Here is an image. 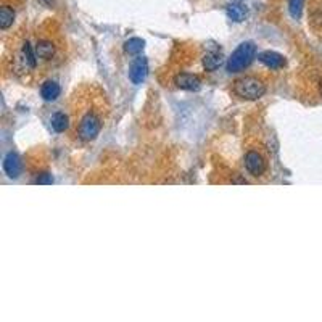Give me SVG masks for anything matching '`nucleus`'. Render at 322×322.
Masks as SVG:
<instances>
[{
  "instance_id": "9",
  "label": "nucleus",
  "mask_w": 322,
  "mask_h": 322,
  "mask_svg": "<svg viewBox=\"0 0 322 322\" xmlns=\"http://www.w3.org/2000/svg\"><path fill=\"white\" fill-rule=\"evenodd\" d=\"M174 84L182 89V91H188V92H197L202 87V81L200 77L190 73H179L174 77Z\"/></svg>"
},
{
  "instance_id": "12",
  "label": "nucleus",
  "mask_w": 322,
  "mask_h": 322,
  "mask_svg": "<svg viewBox=\"0 0 322 322\" xmlns=\"http://www.w3.org/2000/svg\"><path fill=\"white\" fill-rule=\"evenodd\" d=\"M61 94V87L57 81L49 79L40 85V95L46 102H55Z\"/></svg>"
},
{
  "instance_id": "2",
  "label": "nucleus",
  "mask_w": 322,
  "mask_h": 322,
  "mask_svg": "<svg viewBox=\"0 0 322 322\" xmlns=\"http://www.w3.org/2000/svg\"><path fill=\"white\" fill-rule=\"evenodd\" d=\"M256 57V46L254 42H242L240 46L232 52L227 60V71L229 73H240L251 65V61Z\"/></svg>"
},
{
  "instance_id": "16",
  "label": "nucleus",
  "mask_w": 322,
  "mask_h": 322,
  "mask_svg": "<svg viewBox=\"0 0 322 322\" xmlns=\"http://www.w3.org/2000/svg\"><path fill=\"white\" fill-rule=\"evenodd\" d=\"M15 21V10L12 7L8 5H4L2 8H0V28H2L4 31H7L10 26L13 25Z\"/></svg>"
},
{
  "instance_id": "20",
  "label": "nucleus",
  "mask_w": 322,
  "mask_h": 322,
  "mask_svg": "<svg viewBox=\"0 0 322 322\" xmlns=\"http://www.w3.org/2000/svg\"><path fill=\"white\" fill-rule=\"evenodd\" d=\"M320 94H322V84H320Z\"/></svg>"
},
{
  "instance_id": "1",
  "label": "nucleus",
  "mask_w": 322,
  "mask_h": 322,
  "mask_svg": "<svg viewBox=\"0 0 322 322\" xmlns=\"http://www.w3.org/2000/svg\"><path fill=\"white\" fill-rule=\"evenodd\" d=\"M103 127V118L95 110H87V112L79 118L76 126V134L82 142L95 140Z\"/></svg>"
},
{
  "instance_id": "8",
  "label": "nucleus",
  "mask_w": 322,
  "mask_h": 322,
  "mask_svg": "<svg viewBox=\"0 0 322 322\" xmlns=\"http://www.w3.org/2000/svg\"><path fill=\"white\" fill-rule=\"evenodd\" d=\"M224 61V55L218 46H208L206 53L203 55V66L206 71H216Z\"/></svg>"
},
{
  "instance_id": "19",
  "label": "nucleus",
  "mask_w": 322,
  "mask_h": 322,
  "mask_svg": "<svg viewBox=\"0 0 322 322\" xmlns=\"http://www.w3.org/2000/svg\"><path fill=\"white\" fill-rule=\"evenodd\" d=\"M42 2H46V4H47V5H50V7L53 5V0H42Z\"/></svg>"
},
{
  "instance_id": "4",
  "label": "nucleus",
  "mask_w": 322,
  "mask_h": 322,
  "mask_svg": "<svg viewBox=\"0 0 322 322\" xmlns=\"http://www.w3.org/2000/svg\"><path fill=\"white\" fill-rule=\"evenodd\" d=\"M15 63H16V70L18 71H23V73H28V71H34L36 66H37V55H36V49H32L31 44L26 40L19 46V49L16 50V55H15Z\"/></svg>"
},
{
  "instance_id": "5",
  "label": "nucleus",
  "mask_w": 322,
  "mask_h": 322,
  "mask_svg": "<svg viewBox=\"0 0 322 322\" xmlns=\"http://www.w3.org/2000/svg\"><path fill=\"white\" fill-rule=\"evenodd\" d=\"M245 168L253 177H263L268 171V161L260 150H248L245 153Z\"/></svg>"
},
{
  "instance_id": "17",
  "label": "nucleus",
  "mask_w": 322,
  "mask_h": 322,
  "mask_svg": "<svg viewBox=\"0 0 322 322\" xmlns=\"http://www.w3.org/2000/svg\"><path fill=\"white\" fill-rule=\"evenodd\" d=\"M305 0H288V12H290L293 19H299L303 13Z\"/></svg>"
},
{
  "instance_id": "14",
  "label": "nucleus",
  "mask_w": 322,
  "mask_h": 322,
  "mask_svg": "<svg viewBox=\"0 0 322 322\" xmlns=\"http://www.w3.org/2000/svg\"><path fill=\"white\" fill-rule=\"evenodd\" d=\"M50 124H52V129L55 132H65L66 129L70 127V118H68V115L63 113V112H57V113L52 115Z\"/></svg>"
},
{
  "instance_id": "11",
  "label": "nucleus",
  "mask_w": 322,
  "mask_h": 322,
  "mask_svg": "<svg viewBox=\"0 0 322 322\" xmlns=\"http://www.w3.org/2000/svg\"><path fill=\"white\" fill-rule=\"evenodd\" d=\"M36 55L39 60L44 61H50L55 57V52H57V47H55V44L49 39H40L36 44Z\"/></svg>"
},
{
  "instance_id": "15",
  "label": "nucleus",
  "mask_w": 322,
  "mask_h": 322,
  "mask_svg": "<svg viewBox=\"0 0 322 322\" xmlns=\"http://www.w3.org/2000/svg\"><path fill=\"white\" fill-rule=\"evenodd\" d=\"M145 49V40L140 39V37H131L129 40L124 42V52L127 55H140Z\"/></svg>"
},
{
  "instance_id": "13",
  "label": "nucleus",
  "mask_w": 322,
  "mask_h": 322,
  "mask_svg": "<svg viewBox=\"0 0 322 322\" xmlns=\"http://www.w3.org/2000/svg\"><path fill=\"white\" fill-rule=\"evenodd\" d=\"M226 13L229 16V19L235 21V23H242L248 18V8L242 4H230L226 8Z\"/></svg>"
},
{
  "instance_id": "18",
  "label": "nucleus",
  "mask_w": 322,
  "mask_h": 322,
  "mask_svg": "<svg viewBox=\"0 0 322 322\" xmlns=\"http://www.w3.org/2000/svg\"><path fill=\"white\" fill-rule=\"evenodd\" d=\"M36 184H52L53 182V177L50 176V174H39L37 176V179L34 181Z\"/></svg>"
},
{
  "instance_id": "6",
  "label": "nucleus",
  "mask_w": 322,
  "mask_h": 322,
  "mask_svg": "<svg viewBox=\"0 0 322 322\" xmlns=\"http://www.w3.org/2000/svg\"><path fill=\"white\" fill-rule=\"evenodd\" d=\"M147 74H148V61L145 57L137 55L129 66V79L132 84L139 85L147 79Z\"/></svg>"
},
{
  "instance_id": "3",
  "label": "nucleus",
  "mask_w": 322,
  "mask_h": 322,
  "mask_svg": "<svg viewBox=\"0 0 322 322\" xmlns=\"http://www.w3.org/2000/svg\"><path fill=\"white\" fill-rule=\"evenodd\" d=\"M234 94L243 100H258L266 94V84L256 76H245L234 82Z\"/></svg>"
},
{
  "instance_id": "10",
  "label": "nucleus",
  "mask_w": 322,
  "mask_h": 322,
  "mask_svg": "<svg viewBox=\"0 0 322 322\" xmlns=\"http://www.w3.org/2000/svg\"><path fill=\"white\" fill-rule=\"evenodd\" d=\"M258 58L264 66H268L269 70H282L287 65V60H285L284 55H281L279 52H274V50L261 52Z\"/></svg>"
},
{
  "instance_id": "7",
  "label": "nucleus",
  "mask_w": 322,
  "mask_h": 322,
  "mask_svg": "<svg viewBox=\"0 0 322 322\" xmlns=\"http://www.w3.org/2000/svg\"><path fill=\"white\" fill-rule=\"evenodd\" d=\"M2 168L10 179H16V177H19L21 171H23V163H21V158L18 157V153H15V152L7 153L4 158V163H2Z\"/></svg>"
}]
</instances>
